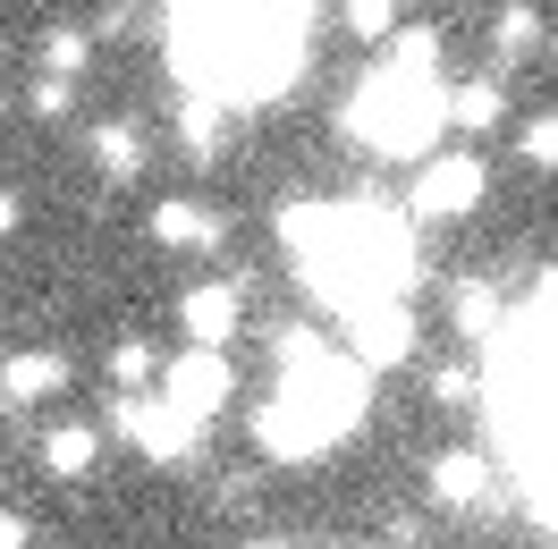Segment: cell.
I'll return each instance as SVG.
<instances>
[{
    "label": "cell",
    "mask_w": 558,
    "mask_h": 549,
    "mask_svg": "<svg viewBox=\"0 0 558 549\" xmlns=\"http://www.w3.org/2000/svg\"><path fill=\"white\" fill-rule=\"evenodd\" d=\"M314 0H170V69L220 110L271 102L305 69Z\"/></svg>",
    "instance_id": "6da1fadb"
},
{
    "label": "cell",
    "mask_w": 558,
    "mask_h": 549,
    "mask_svg": "<svg viewBox=\"0 0 558 549\" xmlns=\"http://www.w3.org/2000/svg\"><path fill=\"white\" fill-rule=\"evenodd\" d=\"M550 279H533V296L517 313H499V330L483 339V373H474V398H483V431L490 456L517 474L524 515L550 533Z\"/></svg>",
    "instance_id": "7a4b0ae2"
},
{
    "label": "cell",
    "mask_w": 558,
    "mask_h": 549,
    "mask_svg": "<svg viewBox=\"0 0 558 549\" xmlns=\"http://www.w3.org/2000/svg\"><path fill=\"white\" fill-rule=\"evenodd\" d=\"M279 245L305 279V296H322L330 313L415 288V229L389 204H288Z\"/></svg>",
    "instance_id": "3957f363"
},
{
    "label": "cell",
    "mask_w": 558,
    "mask_h": 549,
    "mask_svg": "<svg viewBox=\"0 0 558 549\" xmlns=\"http://www.w3.org/2000/svg\"><path fill=\"white\" fill-rule=\"evenodd\" d=\"M373 406V373H355L348 355H330L314 330H279V389L271 406L254 414V440L279 465H305V456H330Z\"/></svg>",
    "instance_id": "277c9868"
},
{
    "label": "cell",
    "mask_w": 558,
    "mask_h": 549,
    "mask_svg": "<svg viewBox=\"0 0 558 549\" xmlns=\"http://www.w3.org/2000/svg\"><path fill=\"white\" fill-rule=\"evenodd\" d=\"M440 76H407V69H373L364 85L348 94V136L364 152H389V161H432V136L449 127L440 119Z\"/></svg>",
    "instance_id": "5b68a950"
},
{
    "label": "cell",
    "mask_w": 558,
    "mask_h": 549,
    "mask_svg": "<svg viewBox=\"0 0 558 549\" xmlns=\"http://www.w3.org/2000/svg\"><path fill=\"white\" fill-rule=\"evenodd\" d=\"M348 321V364L355 373H398L415 355V305L407 296H364V305L339 313Z\"/></svg>",
    "instance_id": "8992f818"
},
{
    "label": "cell",
    "mask_w": 558,
    "mask_h": 549,
    "mask_svg": "<svg viewBox=\"0 0 558 549\" xmlns=\"http://www.w3.org/2000/svg\"><path fill=\"white\" fill-rule=\"evenodd\" d=\"M161 406H178L186 423H211L229 406V355L220 346H178L161 364Z\"/></svg>",
    "instance_id": "52a82bcc"
},
{
    "label": "cell",
    "mask_w": 558,
    "mask_h": 549,
    "mask_svg": "<svg viewBox=\"0 0 558 549\" xmlns=\"http://www.w3.org/2000/svg\"><path fill=\"white\" fill-rule=\"evenodd\" d=\"M119 431H128L153 465H186L195 440H204V423H186V414L161 406V398H128V406H119Z\"/></svg>",
    "instance_id": "ba28073f"
},
{
    "label": "cell",
    "mask_w": 558,
    "mask_h": 549,
    "mask_svg": "<svg viewBox=\"0 0 558 549\" xmlns=\"http://www.w3.org/2000/svg\"><path fill=\"white\" fill-rule=\"evenodd\" d=\"M483 161L474 152H432L423 161V178H415V211L423 220H457V211H474L483 204Z\"/></svg>",
    "instance_id": "9c48e42d"
},
{
    "label": "cell",
    "mask_w": 558,
    "mask_h": 549,
    "mask_svg": "<svg viewBox=\"0 0 558 549\" xmlns=\"http://www.w3.org/2000/svg\"><path fill=\"white\" fill-rule=\"evenodd\" d=\"M51 389H69V364L51 355V346H26V355H9L0 364V406H35Z\"/></svg>",
    "instance_id": "30bf717a"
},
{
    "label": "cell",
    "mask_w": 558,
    "mask_h": 549,
    "mask_svg": "<svg viewBox=\"0 0 558 549\" xmlns=\"http://www.w3.org/2000/svg\"><path fill=\"white\" fill-rule=\"evenodd\" d=\"M178 321L195 346H229L238 339V288H186L178 296Z\"/></svg>",
    "instance_id": "8fae6325"
},
{
    "label": "cell",
    "mask_w": 558,
    "mask_h": 549,
    "mask_svg": "<svg viewBox=\"0 0 558 549\" xmlns=\"http://www.w3.org/2000/svg\"><path fill=\"white\" fill-rule=\"evenodd\" d=\"M432 499H440V508H483L490 499V456H474V448L432 456Z\"/></svg>",
    "instance_id": "7c38bea8"
},
{
    "label": "cell",
    "mask_w": 558,
    "mask_h": 549,
    "mask_svg": "<svg viewBox=\"0 0 558 549\" xmlns=\"http://www.w3.org/2000/svg\"><path fill=\"white\" fill-rule=\"evenodd\" d=\"M153 237L161 245H178V254H204V245H220V211H204V204H153Z\"/></svg>",
    "instance_id": "4fadbf2b"
},
{
    "label": "cell",
    "mask_w": 558,
    "mask_h": 549,
    "mask_svg": "<svg viewBox=\"0 0 558 549\" xmlns=\"http://www.w3.org/2000/svg\"><path fill=\"white\" fill-rule=\"evenodd\" d=\"M178 136H186V152H195V161H211V152L229 144V110L204 102V94H186V102H178Z\"/></svg>",
    "instance_id": "5bb4252c"
},
{
    "label": "cell",
    "mask_w": 558,
    "mask_h": 549,
    "mask_svg": "<svg viewBox=\"0 0 558 549\" xmlns=\"http://www.w3.org/2000/svg\"><path fill=\"white\" fill-rule=\"evenodd\" d=\"M94 161H102V178L119 186V178L144 170V136L128 127V119H110V127H94Z\"/></svg>",
    "instance_id": "9a60e30c"
},
{
    "label": "cell",
    "mask_w": 558,
    "mask_h": 549,
    "mask_svg": "<svg viewBox=\"0 0 558 549\" xmlns=\"http://www.w3.org/2000/svg\"><path fill=\"white\" fill-rule=\"evenodd\" d=\"M440 119H457V127H499V85L490 76H474V85H457V94H440Z\"/></svg>",
    "instance_id": "2e32d148"
},
{
    "label": "cell",
    "mask_w": 558,
    "mask_h": 549,
    "mask_svg": "<svg viewBox=\"0 0 558 549\" xmlns=\"http://www.w3.org/2000/svg\"><path fill=\"white\" fill-rule=\"evenodd\" d=\"M43 465H51V474H85V465H94V431H85V423L43 431Z\"/></svg>",
    "instance_id": "e0dca14e"
},
{
    "label": "cell",
    "mask_w": 558,
    "mask_h": 549,
    "mask_svg": "<svg viewBox=\"0 0 558 549\" xmlns=\"http://www.w3.org/2000/svg\"><path fill=\"white\" fill-rule=\"evenodd\" d=\"M85 51H94V42H85V26H51V35H43V76H60V85H76V69H85Z\"/></svg>",
    "instance_id": "ac0fdd59"
},
{
    "label": "cell",
    "mask_w": 558,
    "mask_h": 549,
    "mask_svg": "<svg viewBox=\"0 0 558 549\" xmlns=\"http://www.w3.org/2000/svg\"><path fill=\"white\" fill-rule=\"evenodd\" d=\"M389 69L432 76V69H440V35H432V26H398V42H389Z\"/></svg>",
    "instance_id": "d6986e66"
},
{
    "label": "cell",
    "mask_w": 558,
    "mask_h": 549,
    "mask_svg": "<svg viewBox=\"0 0 558 549\" xmlns=\"http://www.w3.org/2000/svg\"><path fill=\"white\" fill-rule=\"evenodd\" d=\"M110 380H119V389H144V380H161V355L144 339H119L110 346Z\"/></svg>",
    "instance_id": "ffe728a7"
},
{
    "label": "cell",
    "mask_w": 558,
    "mask_h": 549,
    "mask_svg": "<svg viewBox=\"0 0 558 549\" xmlns=\"http://www.w3.org/2000/svg\"><path fill=\"white\" fill-rule=\"evenodd\" d=\"M457 330H474V339L499 330V296H490L483 279H465V288H457Z\"/></svg>",
    "instance_id": "44dd1931"
},
{
    "label": "cell",
    "mask_w": 558,
    "mask_h": 549,
    "mask_svg": "<svg viewBox=\"0 0 558 549\" xmlns=\"http://www.w3.org/2000/svg\"><path fill=\"white\" fill-rule=\"evenodd\" d=\"M348 35L355 42H389L398 35V0H348Z\"/></svg>",
    "instance_id": "7402d4cb"
},
{
    "label": "cell",
    "mask_w": 558,
    "mask_h": 549,
    "mask_svg": "<svg viewBox=\"0 0 558 549\" xmlns=\"http://www.w3.org/2000/svg\"><path fill=\"white\" fill-rule=\"evenodd\" d=\"M533 35H542V17H533V9H499V51H508V60L533 51Z\"/></svg>",
    "instance_id": "603a6c76"
},
{
    "label": "cell",
    "mask_w": 558,
    "mask_h": 549,
    "mask_svg": "<svg viewBox=\"0 0 558 549\" xmlns=\"http://www.w3.org/2000/svg\"><path fill=\"white\" fill-rule=\"evenodd\" d=\"M76 85H60V76H35V119H69Z\"/></svg>",
    "instance_id": "cb8c5ba5"
},
{
    "label": "cell",
    "mask_w": 558,
    "mask_h": 549,
    "mask_svg": "<svg viewBox=\"0 0 558 549\" xmlns=\"http://www.w3.org/2000/svg\"><path fill=\"white\" fill-rule=\"evenodd\" d=\"M524 161H533V170H550V161H558V127H550V119L524 127Z\"/></svg>",
    "instance_id": "d4e9b609"
},
{
    "label": "cell",
    "mask_w": 558,
    "mask_h": 549,
    "mask_svg": "<svg viewBox=\"0 0 558 549\" xmlns=\"http://www.w3.org/2000/svg\"><path fill=\"white\" fill-rule=\"evenodd\" d=\"M432 398H440V406H457V398H474V373H465V364H449V373H432Z\"/></svg>",
    "instance_id": "484cf974"
},
{
    "label": "cell",
    "mask_w": 558,
    "mask_h": 549,
    "mask_svg": "<svg viewBox=\"0 0 558 549\" xmlns=\"http://www.w3.org/2000/svg\"><path fill=\"white\" fill-rule=\"evenodd\" d=\"M0 549H35V524H26L17 508H0Z\"/></svg>",
    "instance_id": "4316f807"
},
{
    "label": "cell",
    "mask_w": 558,
    "mask_h": 549,
    "mask_svg": "<svg viewBox=\"0 0 558 549\" xmlns=\"http://www.w3.org/2000/svg\"><path fill=\"white\" fill-rule=\"evenodd\" d=\"M17 220H26V204H17V195H0V237H9Z\"/></svg>",
    "instance_id": "83f0119b"
},
{
    "label": "cell",
    "mask_w": 558,
    "mask_h": 549,
    "mask_svg": "<svg viewBox=\"0 0 558 549\" xmlns=\"http://www.w3.org/2000/svg\"><path fill=\"white\" fill-rule=\"evenodd\" d=\"M254 549H279V541H254Z\"/></svg>",
    "instance_id": "f1b7e54d"
}]
</instances>
